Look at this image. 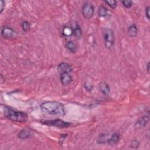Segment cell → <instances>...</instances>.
<instances>
[{"label": "cell", "mask_w": 150, "mask_h": 150, "mask_svg": "<svg viewBox=\"0 0 150 150\" xmlns=\"http://www.w3.org/2000/svg\"><path fill=\"white\" fill-rule=\"evenodd\" d=\"M42 110L50 115H56L63 116L65 115V110L63 105L55 101H48L44 102L40 104Z\"/></svg>", "instance_id": "1"}, {"label": "cell", "mask_w": 150, "mask_h": 150, "mask_svg": "<svg viewBox=\"0 0 150 150\" xmlns=\"http://www.w3.org/2000/svg\"><path fill=\"white\" fill-rule=\"evenodd\" d=\"M5 117L12 121L20 123L25 122L28 120V115L25 112L13 110L10 108H5Z\"/></svg>", "instance_id": "2"}, {"label": "cell", "mask_w": 150, "mask_h": 150, "mask_svg": "<svg viewBox=\"0 0 150 150\" xmlns=\"http://www.w3.org/2000/svg\"><path fill=\"white\" fill-rule=\"evenodd\" d=\"M103 37L104 40V45L107 49H111L114 45V34L113 31L110 29H105L103 32Z\"/></svg>", "instance_id": "3"}, {"label": "cell", "mask_w": 150, "mask_h": 150, "mask_svg": "<svg viewBox=\"0 0 150 150\" xmlns=\"http://www.w3.org/2000/svg\"><path fill=\"white\" fill-rule=\"evenodd\" d=\"M43 124L49 125V126H54L59 128H65L70 127L71 125L70 123L64 121L61 119H54L52 120H47L43 121L42 122Z\"/></svg>", "instance_id": "4"}, {"label": "cell", "mask_w": 150, "mask_h": 150, "mask_svg": "<svg viewBox=\"0 0 150 150\" xmlns=\"http://www.w3.org/2000/svg\"><path fill=\"white\" fill-rule=\"evenodd\" d=\"M81 11L84 18L86 19H90L93 16L94 8L91 3L86 2L83 4Z\"/></svg>", "instance_id": "5"}, {"label": "cell", "mask_w": 150, "mask_h": 150, "mask_svg": "<svg viewBox=\"0 0 150 150\" xmlns=\"http://www.w3.org/2000/svg\"><path fill=\"white\" fill-rule=\"evenodd\" d=\"M1 35L4 39L11 40L15 39L18 36V33L12 28L5 26L1 29Z\"/></svg>", "instance_id": "6"}, {"label": "cell", "mask_w": 150, "mask_h": 150, "mask_svg": "<svg viewBox=\"0 0 150 150\" xmlns=\"http://www.w3.org/2000/svg\"><path fill=\"white\" fill-rule=\"evenodd\" d=\"M57 70L60 74L62 73H70L72 71V67L70 64L66 62L60 63L57 67Z\"/></svg>", "instance_id": "7"}, {"label": "cell", "mask_w": 150, "mask_h": 150, "mask_svg": "<svg viewBox=\"0 0 150 150\" xmlns=\"http://www.w3.org/2000/svg\"><path fill=\"white\" fill-rule=\"evenodd\" d=\"M149 120V115H144L137 120V121L135 123V127L136 128L140 129L144 128L148 122Z\"/></svg>", "instance_id": "8"}, {"label": "cell", "mask_w": 150, "mask_h": 150, "mask_svg": "<svg viewBox=\"0 0 150 150\" xmlns=\"http://www.w3.org/2000/svg\"><path fill=\"white\" fill-rule=\"evenodd\" d=\"M60 80L63 86H67L70 84L72 81V77L69 73L60 74Z\"/></svg>", "instance_id": "9"}, {"label": "cell", "mask_w": 150, "mask_h": 150, "mask_svg": "<svg viewBox=\"0 0 150 150\" xmlns=\"http://www.w3.org/2000/svg\"><path fill=\"white\" fill-rule=\"evenodd\" d=\"M32 136V134L31 131L27 128H24L21 129L18 134V138L22 140L29 138Z\"/></svg>", "instance_id": "10"}, {"label": "cell", "mask_w": 150, "mask_h": 150, "mask_svg": "<svg viewBox=\"0 0 150 150\" xmlns=\"http://www.w3.org/2000/svg\"><path fill=\"white\" fill-rule=\"evenodd\" d=\"M120 135L119 133L115 132L109 138L107 139V142L110 146H114L117 145L120 140Z\"/></svg>", "instance_id": "11"}, {"label": "cell", "mask_w": 150, "mask_h": 150, "mask_svg": "<svg viewBox=\"0 0 150 150\" xmlns=\"http://www.w3.org/2000/svg\"><path fill=\"white\" fill-rule=\"evenodd\" d=\"M98 88L101 93L105 96H108L110 93V86L107 83L104 81L100 83L98 85Z\"/></svg>", "instance_id": "12"}, {"label": "cell", "mask_w": 150, "mask_h": 150, "mask_svg": "<svg viewBox=\"0 0 150 150\" xmlns=\"http://www.w3.org/2000/svg\"><path fill=\"white\" fill-rule=\"evenodd\" d=\"M138 32V30L137 25L133 23L129 26V28L128 29V31H127V34H128V36H129L131 38H134L137 35Z\"/></svg>", "instance_id": "13"}, {"label": "cell", "mask_w": 150, "mask_h": 150, "mask_svg": "<svg viewBox=\"0 0 150 150\" xmlns=\"http://www.w3.org/2000/svg\"><path fill=\"white\" fill-rule=\"evenodd\" d=\"M65 47L72 53H75L77 51V46L73 41H67L65 44Z\"/></svg>", "instance_id": "14"}, {"label": "cell", "mask_w": 150, "mask_h": 150, "mask_svg": "<svg viewBox=\"0 0 150 150\" xmlns=\"http://www.w3.org/2000/svg\"><path fill=\"white\" fill-rule=\"evenodd\" d=\"M62 33L65 36H70L73 35V29L69 26H66L63 28Z\"/></svg>", "instance_id": "15"}, {"label": "cell", "mask_w": 150, "mask_h": 150, "mask_svg": "<svg viewBox=\"0 0 150 150\" xmlns=\"http://www.w3.org/2000/svg\"><path fill=\"white\" fill-rule=\"evenodd\" d=\"M73 35L76 38L78 39L80 38L82 35V30L78 25H77L76 27L73 28Z\"/></svg>", "instance_id": "16"}, {"label": "cell", "mask_w": 150, "mask_h": 150, "mask_svg": "<svg viewBox=\"0 0 150 150\" xmlns=\"http://www.w3.org/2000/svg\"><path fill=\"white\" fill-rule=\"evenodd\" d=\"M98 15L101 17H105L107 15V8L104 6H100L98 11Z\"/></svg>", "instance_id": "17"}, {"label": "cell", "mask_w": 150, "mask_h": 150, "mask_svg": "<svg viewBox=\"0 0 150 150\" xmlns=\"http://www.w3.org/2000/svg\"><path fill=\"white\" fill-rule=\"evenodd\" d=\"M21 26H22L23 30H24L25 32L29 31L30 29V28H31L30 23L26 21H25L22 23Z\"/></svg>", "instance_id": "18"}, {"label": "cell", "mask_w": 150, "mask_h": 150, "mask_svg": "<svg viewBox=\"0 0 150 150\" xmlns=\"http://www.w3.org/2000/svg\"><path fill=\"white\" fill-rule=\"evenodd\" d=\"M107 139H106V135L104 134H100L97 140V142L98 144H104L107 142Z\"/></svg>", "instance_id": "19"}, {"label": "cell", "mask_w": 150, "mask_h": 150, "mask_svg": "<svg viewBox=\"0 0 150 150\" xmlns=\"http://www.w3.org/2000/svg\"><path fill=\"white\" fill-rule=\"evenodd\" d=\"M104 2L112 9H115L117 7V2L115 0H105Z\"/></svg>", "instance_id": "20"}, {"label": "cell", "mask_w": 150, "mask_h": 150, "mask_svg": "<svg viewBox=\"0 0 150 150\" xmlns=\"http://www.w3.org/2000/svg\"><path fill=\"white\" fill-rule=\"evenodd\" d=\"M121 4L122 5L127 9H129L131 8L132 5V2L130 0H124L121 1Z\"/></svg>", "instance_id": "21"}, {"label": "cell", "mask_w": 150, "mask_h": 150, "mask_svg": "<svg viewBox=\"0 0 150 150\" xmlns=\"http://www.w3.org/2000/svg\"><path fill=\"white\" fill-rule=\"evenodd\" d=\"M139 145V141H138L137 139H134V140H132V141H131L129 146H130L131 148H132L136 149V148H138Z\"/></svg>", "instance_id": "22"}, {"label": "cell", "mask_w": 150, "mask_h": 150, "mask_svg": "<svg viewBox=\"0 0 150 150\" xmlns=\"http://www.w3.org/2000/svg\"><path fill=\"white\" fill-rule=\"evenodd\" d=\"M5 2L3 0L0 1V13H2L3 11L5 9Z\"/></svg>", "instance_id": "23"}, {"label": "cell", "mask_w": 150, "mask_h": 150, "mask_svg": "<svg viewBox=\"0 0 150 150\" xmlns=\"http://www.w3.org/2000/svg\"><path fill=\"white\" fill-rule=\"evenodd\" d=\"M66 137H67V134H62V135H60V138H59V145H60V146L62 145L64 139L66 138Z\"/></svg>", "instance_id": "24"}, {"label": "cell", "mask_w": 150, "mask_h": 150, "mask_svg": "<svg viewBox=\"0 0 150 150\" xmlns=\"http://www.w3.org/2000/svg\"><path fill=\"white\" fill-rule=\"evenodd\" d=\"M149 9H150V7L148 6L145 8V16L146 17V18L149 20Z\"/></svg>", "instance_id": "25"}, {"label": "cell", "mask_w": 150, "mask_h": 150, "mask_svg": "<svg viewBox=\"0 0 150 150\" xmlns=\"http://www.w3.org/2000/svg\"><path fill=\"white\" fill-rule=\"evenodd\" d=\"M146 71L148 73H149V62H148L146 64Z\"/></svg>", "instance_id": "26"}]
</instances>
